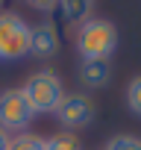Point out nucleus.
<instances>
[{
	"label": "nucleus",
	"instance_id": "nucleus-1",
	"mask_svg": "<svg viewBox=\"0 0 141 150\" xmlns=\"http://www.w3.org/2000/svg\"><path fill=\"white\" fill-rule=\"evenodd\" d=\"M118 47V27L106 18H88L85 24L77 27V50L80 59H94V62H109Z\"/></svg>",
	"mask_w": 141,
	"mask_h": 150
},
{
	"label": "nucleus",
	"instance_id": "nucleus-2",
	"mask_svg": "<svg viewBox=\"0 0 141 150\" xmlns=\"http://www.w3.org/2000/svg\"><path fill=\"white\" fill-rule=\"evenodd\" d=\"M21 94L27 97L32 115H50V112L59 109V103H62V97L68 91H65V83L59 80V74H53V71H35L32 77L24 83Z\"/></svg>",
	"mask_w": 141,
	"mask_h": 150
},
{
	"label": "nucleus",
	"instance_id": "nucleus-3",
	"mask_svg": "<svg viewBox=\"0 0 141 150\" xmlns=\"http://www.w3.org/2000/svg\"><path fill=\"white\" fill-rule=\"evenodd\" d=\"M32 27L18 12H0V62H18L30 53Z\"/></svg>",
	"mask_w": 141,
	"mask_h": 150
},
{
	"label": "nucleus",
	"instance_id": "nucleus-4",
	"mask_svg": "<svg viewBox=\"0 0 141 150\" xmlns=\"http://www.w3.org/2000/svg\"><path fill=\"white\" fill-rule=\"evenodd\" d=\"M32 118L35 115H32L27 97L21 94V88L0 91V129H6V132H27Z\"/></svg>",
	"mask_w": 141,
	"mask_h": 150
},
{
	"label": "nucleus",
	"instance_id": "nucleus-5",
	"mask_svg": "<svg viewBox=\"0 0 141 150\" xmlns=\"http://www.w3.org/2000/svg\"><path fill=\"white\" fill-rule=\"evenodd\" d=\"M56 118L68 129H82L94 118V103L85 94H65L62 103H59V109H56Z\"/></svg>",
	"mask_w": 141,
	"mask_h": 150
},
{
	"label": "nucleus",
	"instance_id": "nucleus-6",
	"mask_svg": "<svg viewBox=\"0 0 141 150\" xmlns=\"http://www.w3.org/2000/svg\"><path fill=\"white\" fill-rule=\"evenodd\" d=\"M56 50H59L56 24H53V21L35 24V27H32V35H30V53L38 56V59H50V56H56Z\"/></svg>",
	"mask_w": 141,
	"mask_h": 150
},
{
	"label": "nucleus",
	"instance_id": "nucleus-7",
	"mask_svg": "<svg viewBox=\"0 0 141 150\" xmlns=\"http://www.w3.org/2000/svg\"><path fill=\"white\" fill-rule=\"evenodd\" d=\"M80 80L88 88H103L112 80V65L109 62H94V59H82L80 62Z\"/></svg>",
	"mask_w": 141,
	"mask_h": 150
},
{
	"label": "nucleus",
	"instance_id": "nucleus-8",
	"mask_svg": "<svg viewBox=\"0 0 141 150\" xmlns=\"http://www.w3.org/2000/svg\"><path fill=\"white\" fill-rule=\"evenodd\" d=\"M94 3L97 0H59V6H62V15L70 27H80L91 18L94 12Z\"/></svg>",
	"mask_w": 141,
	"mask_h": 150
},
{
	"label": "nucleus",
	"instance_id": "nucleus-9",
	"mask_svg": "<svg viewBox=\"0 0 141 150\" xmlns=\"http://www.w3.org/2000/svg\"><path fill=\"white\" fill-rule=\"evenodd\" d=\"M44 150H82V144L70 132H56V135L44 138Z\"/></svg>",
	"mask_w": 141,
	"mask_h": 150
},
{
	"label": "nucleus",
	"instance_id": "nucleus-10",
	"mask_svg": "<svg viewBox=\"0 0 141 150\" xmlns=\"http://www.w3.org/2000/svg\"><path fill=\"white\" fill-rule=\"evenodd\" d=\"M9 150H44V138L35 132H18L9 144Z\"/></svg>",
	"mask_w": 141,
	"mask_h": 150
},
{
	"label": "nucleus",
	"instance_id": "nucleus-11",
	"mask_svg": "<svg viewBox=\"0 0 141 150\" xmlns=\"http://www.w3.org/2000/svg\"><path fill=\"white\" fill-rule=\"evenodd\" d=\"M126 106H129L132 115L141 118V74H138V77H132L129 86H126Z\"/></svg>",
	"mask_w": 141,
	"mask_h": 150
},
{
	"label": "nucleus",
	"instance_id": "nucleus-12",
	"mask_svg": "<svg viewBox=\"0 0 141 150\" xmlns=\"http://www.w3.org/2000/svg\"><path fill=\"white\" fill-rule=\"evenodd\" d=\"M106 150H141V138L138 135H115Z\"/></svg>",
	"mask_w": 141,
	"mask_h": 150
},
{
	"label": "nucleus",
	"instance_id": "nucleus-13",
	"mask_svg": "<svg viewBox=\"0 0 141 150\" xmlns=\"http://www.w3.org/2000/svg\"><path fill=\"white\" fill-rule=\"evenodd\" d=\"M21 3H27V6L35 9V12H53V9L59 6V0H21Z\"/></svg>",
	"mask_w": 141,
	"mask_h": 150
},
{
	"label": "nucleus",
	"instance_id": "nucleus-14",
	"mask_svg": "<svg viewBox=\"0 0 141 150\" xmlns=\"http://www.w3.org/2000/svg\"><path fill=\"white\" fill-rule=\"evenodd\" d=\"M9 144H12V135L6 129H0V150H9Z\"/></svg>",
	"mask_w": 141,
	"mask_h": 150
},
{
	"label": "nucleus",
	"instance_id": "nucleus-15",
	"mask_svg": "<svg viewBox=\"0 0 141 150\" xmlns=\"http://www.w3.org/2000/svg\"><path fill=\"white\" fill-rule=\"evenodd\" d=\"M0 3H3V0H0Z\"/></svg>",
	"mask_w": 141,
	"mask_h": 150
}]
</instances>
